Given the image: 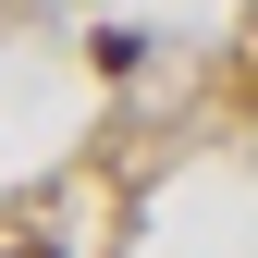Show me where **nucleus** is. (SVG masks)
I'll use <instances>...</instances> for the list:
<instances>
[{
  "mask_svg": "<svg viewBox=\"0 0 258 258\" xmlns=\"http://www.w3.org/2000/svg\"><path fill=\"white\" fill-rule=\"evenodd\" d=\"M25 258H61V246H25Z\"/></svg>",
  "mask_w": 258,
  "mask_h": 258,
  "instance_id": "obj_1",
  "label": "nucleus"
}]
</instances>
